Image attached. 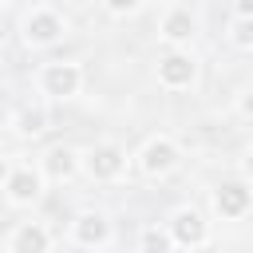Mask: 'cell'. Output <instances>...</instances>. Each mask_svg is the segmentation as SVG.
Returning <instances> with one entry per match:
<instances>
[{"mask_svg":"<svg viewBox=\"0 0 253 253\" xmlns=\"http://www.w3.org/2000/svg\"><path fill=\"white\" fill-rule=\"evenodd\" d=\"M182 158H186V150H182V142H178L174 134H146L142 146L130 154L134 170H138L142 178H150V182L170 178V174L182 166Z\"/></svg>","mask_w":253,"mask_h":253,"instance_id":"6da1fadb","label":"cell"},{"mask_svg":"<svg viewBox=\"0 0 253 253\" xmlns=\"http://www.w3.org/2000/svg\"><path fill=\"white\" fill-rule=\"evenodd\" d=\"M126 170H130V154H126V146L115 142V138H103V142H91L87 150H79V174H87V178L99 182V186L123 182Z\"/></svg>","mask_w":253,"mask_h":253,"instance_id":"7a4b0ae2","label":"cell"},{"mask_svg":"<svg viewBox=\"0 0 253 253\" xmlns=\"http://www.w3.org/2000/svg\"><path fill=\"white\" fill-rule=\"evenodd\" d=\"M67 32H71L67 16L55 12L51 4H36V8H28L24 20H20V40H24V47H36V51H47V47L63 43Z\"/></svg>","mask_w":253,"mask_h":253,"instance_id":"3957f363","label":"cell"},{"mask_svg":"<svg viewBox=\"0 0 253 253\" xmlns=\"http://www.w3.org/2000/svg\"><path fill=\"white\" fill-rule=\"evenodd\" d=\"M83 83H87V71H83L79 59H47V63L36 71V87H40V95L51 99V103L75 99V95L83 91Z\"/></svg>","mask_w":253,"mask_h":253,"instance_id":"277c9868","label":"cell"},{"mask_svg":"<svg viewBox=\"0 0 253 253\" xmlns=\"http://www.w3.org/2000/svg\"><path fill=\"white\" fill-rule=\"evenodd\" d=\"M198 75H202V63L190 47H166L154 63V79L162 91H190L198 87Z\"/></svg>","mask_w":253,"mask_h":253,"instance_id":"5b68a950","label":"cell"},{"mask_svg":"<svg viewBox=\"0 0 253 253\" xmlns=\"http://www.w3.org/2000/svg\"><path fill=\"white\" fill-rule=\"evenodd\" d=\"M0 190H4L8 206L28 210V206H40V202H43V194H47V178H43L40 162H36V166H32V162H12L8 178L0 182Z\"/></svg>","mask_w":253,"mask_h":253,"instance_id":"8992f818","label":"cell"},{"mask_svg":"<svg viewBox=\"0 0 253 253\" xmlns=\"http://www.w3.org/2000/svg\"><path fill=\"white\" fill-rule=\"evenodd\" d=\"M210 210L217 221H245L253 210V190L249 178H225L210 190Z\"/></svg>","mask_w":253,"mask_h":253,"instance_id":"52a82bcc","label":"cell"},{"mask_svg":"<svg viewBox=\"0 0 253 253\" xmlns=\"http://www.w3.org/2000/svg\"><path fill=\"white\" fill-rule=\"evenodd\" d=\"M166 233H170L174 249H206L210 245V221L198 206H178L166 221Z\"/></svg>","mask_w":253,"mask_h":253,"instance_id":"ba28073f","label":"cell"},{"mask_svg":"<svg viewBox=\"0 0 253 253\" xmlns=\"http://www.w3.org/2000/svg\"><path fill=\"white\" fill-rule=\"evenodd\" d=\"M67 241L75 249H107L115 241V225L103 210H79L67 225Z\"/></svg>","mask_w":253,"mask_h":253,"instance_id":"9c48e42d","label":"cell"},{"mask_svg":"<svg viewBox=\"0 0 253 253\" xmlns=\"http://www.w3.org/2000/svg\"><path fill=\"white\" fill-rule=\"evenodd\" d=\"M198 36V16L186 8V4H170L158 20V40L166 47H190Z\"/></svg>","mask_w":253,"mask_h":253,"instance_id":"30bf717a","label":"cell"},{"mask_svg":"<svg viewBox=\"0 0 253 253\" xmlns=\"http://www.w3.org/2000/svg\"><path fill=\"white\" fill-rule=\"evenodd\" d=\"M51 245H55V233L43 221H16L8 241H4L8 253H47Z\"/></svg>","mask_w":253,"mask_h":253,"instance_id":"8fae6325","label":"cell"},{"mask_svg":"<svg viewBox=\"0 0 253 253\" xmlns=\"http://www.w3.org/2000/svg\"><path fill=\"white\" fill-rule=\"evenodd\" d=\"M40 170H43V178H47V182H71V178L79 174V150H75V146H67V142H55V146H47V150H43Z\"/></svg>","mask_w":253,"mask_h":253,"instance_id":"7c38bea8","label":"cell"},{"mask_svg":"<svg viewBox=\"0 0 253 253\" xmlns=\"http://www.w3.org/2000/svg\"><path fill=\"white\" fill-rule=\"evenodd\" d=\"M47 123H51V115H47L43 103H24L20 111H12L8 130H12L16 138H40V134L47 130Z\"/></svg>","mask_w":253,"mask_h":253,"instance_id":"4fadbf2b","label":"cell"},{"mask_svg":"<svg viewBox=\"0 0 253 253\" xmlns=\"http://www.w3.org/2000/svg\"><path fill=\"white\" fill-rule=\"evenodd\" d=\"M229 43L237 51H253V16H233L229 20Z\"/></svg>","mask_w":253,"mask_h":253,"instance_id":"5bb4252c","label":"cell"},{"mask_svg":"<svg viewBox=\"0 0 253 253\" xmlns=\"http://www.w3.org/2000/svg\"><path fill=\"white\" fill-rule=\"evenodd\" d=\"M138 249H158V253H166V249H174V241H170L166 225H142V233H138Z\"/></svg>","mask_w":253,"mask_h":253,"instance_id":"9a60e30c","label":"cell"},{"mask_svg":"<svg viewBox=\"0 0 253 253\" xmlns=\"http://www.w3.org/2000/svg\"><path fill=\"white\" fill-rule=\"evenodd\" d=\"M99 4H103V12H107V16H115V20H126V16H138L146 0H99Z\"/></svg>","mask_w":253,"mask_h":253,"instance_id":"2e32d148","label":"cell"},{"mask_svg":"<svg viewBox=\"0 0 253 253\" xmlns=\"http://www.w3.org/2000/svg\"><path fill=\"white\" fill-rule=\"evenodd\" d=\"M237 115H241V119L253 115V95H249V91H237Z\"/></svg>","mask_w":253,"mask_h":253,"instance_id":"e0dca14e","label":"cell"},{"mask_svg":"<svg viewBox=\"0 0 253 253\" xmlns=\"http://www.w3.org/2000/svg\"><path fill=\"white\" fill-rule=\"evenodd\" d=\"M233 16H253V0H233Z\"/></svg>","mask_w":253,"mask_h":253,"instance_id":"ac0fdd59","label":"cell"},{"mask_svg":"<svg viewBox=\"0 0 253 253\" xmlns=\"http://www.w3.org/2000/svg\"><path fill=\"white\" fill-rule=\"evenodd\" d=\"M8 170H12V158H8V154H0V182L8 178Z\"/></svg>","mask_w":253,"mask_h":253,"instance_id":"d6986e66","label":"cell"},{"mask_svg":"<svg viewBox=\"0 0 253 253\" xmlns=\"http://www.w3.org/2000/svg\"><path fill=\"white\" fill-rule=\"evenodd\" d=\"M4 8H8V0H0V12H4Z\"/></svg>","mask_w":253,"mask_h":253,"instance_id":"ffe728a7","label":"cell"},{"mask_svg":"<svg viewBox=\"0 0 253 253\" xmlns=\"http://www.w3.org/2000/svg\"><path fill=\"white\" fill-rule=\"evenodd\" d=\"M174 4H178V0H174Z\"/></svg>","mask_w":253,"mask_h":253,"instance_id":"44dd1931","label":"cell"}]
</instances>
